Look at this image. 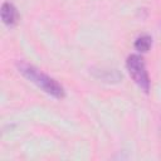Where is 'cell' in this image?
<instances>
[{
  "label": "cell",
  "mask_w": 161,
  "mask_h": 161,
  "mask_svg": "<svg viewBox=\"0 0 161 161\" xmlns=\"http://www.w3.org/2000/svg\"><path fill=\"white\" fill-rule=\"evenodd\" d=\"M16 68L19 73H21L26 79H29L31 83H34L36 87H39L42 91H44L49 96L58 98V99H62L65 97V91L62 87V84H59L54 78L43 73L36 67L24 60H19L16 62Z\"/></svg>",
  "instance_id": "obj_1"
},
{
  "label": "cell",
  "mask_w": 161,
  "mask_h": 161,
  "mask_svg": "<svg viewBox=\"0 0 161 161\" xmlns=\"http://www.w3.org/2000/svg\"><path fill=\"white\" fill-rule=\"evenodd\" d=\"M126 67H127V70L131 78L137 84V87L145 93H148L150 92V77L146 70V64H145L143 58L138 54H131L128 55L126 60Z\"/></svg>",
  "instance_id": "obj_2"
},
{
  "label": "cell",
  "mask_w": 161,
  "mask_h": 161,
  "mask_svg": "<svg viewBox=\"0 0 161 161\" xmlns=\"http://www.w3.org/2000/svg\"><path fill=\"white\" fill-rule=\"evenodd\" d=\"M0 14H1V20L3 23L11 28L16 24L18 21V11H16V8L11 4V3H4L1 5V10H0Z\"/></svg>",
  "instance_id": "obj_3"
},
{
  "label": "cell",
  "mask_w": 161,
  "mask_h": 161,
  "mask_svg": "<svg viewBox=\"0 0 161 161\" xmlns=\"http://www.w3.org/2000/svg\"><path fill=\"white\" fill-rule=\"evenodd\" d=\"M152 45V38L147 34H142L135 40V49L140 53H147Z\"/></svg>",
  "instance_id": "obj_4"
}]
</instances>
